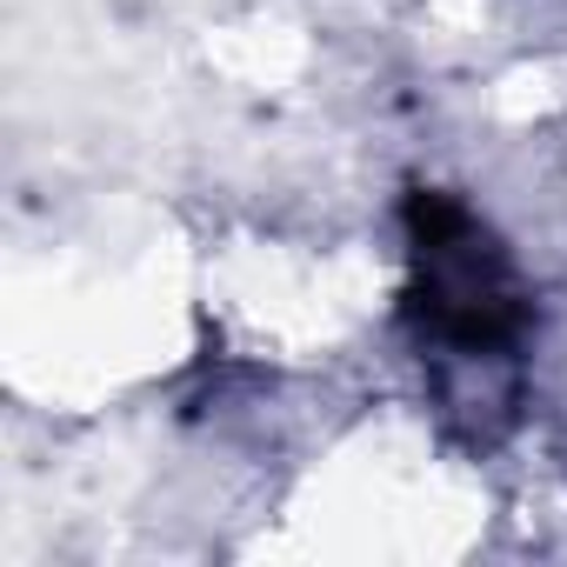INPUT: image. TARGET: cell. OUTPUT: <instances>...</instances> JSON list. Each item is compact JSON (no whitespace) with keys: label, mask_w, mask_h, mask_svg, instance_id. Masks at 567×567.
Instances as JSON below:
<instances>
[{"label":"cell","mask_w":567,"mask_h":567,"mask_svg":"<svg viewBox=\"0 0 567 567\" xmlns=\"http://www.w3.org/2000/svg\"><path fill=\"white\" fill-rule=\"evenodd\" d=\"M408 234H414V321L434 361L514 354L527 328V288L507 247L481 227V214L447 194H421L408 207Z\"/></svg>","instance_id":"obj_1"}]
</instances>
